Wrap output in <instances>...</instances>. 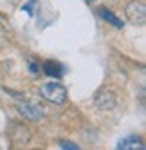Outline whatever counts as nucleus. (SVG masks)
Segmentation results:
<instances>
[{
  "label": "nucleus",
  "mask_w": 146,
  "mask_h": 150,
  "mask_svg": "<svg viewBox=\"0 0 146 150\" xmlns=\"http://www.w3.org/2000/svg\"><path fill=\"white\" fill-rule=\"evenodd\" d=\"M40 96L49 103L61 105L67 100V89L58 81H47L40 87Z\"/></svg>",
  "instance_id": "1"
},
{
  "label": "nucleus",
  "mask_w": 146,
  "mask_h": 150,
  "mask_svg": "<svg viewBox=\"0 0 146 150\" xmlns=\"http://www.w3.org/2000/svg\"><path fill=\"white\" fill-rule=\"evenodd\" d=\"M126 18L132 24H144L146 20V7L139 0H132L126 6Z\"/></svg>",
  "instance_id": "2"
},
{
  "label": "nucleus",
  "mask_w": 146,
  "mask_h": 150,
  "mask_svg": "<svg viewBox=\"0 0 146 150\" xmlns=\"http://www.w3.org/2000/svg\"><path fill=\"white\" fill-rule=\"evenodd\" d=\"M94 103L99 110H114L117 107V96L110 91H101L94 98Z\"/></svg>",
  "instance_id": "3"
},
{
  "label": "nucleus",
  "mask_w": 146,
  "mask_h": 150,
  "mask_svg": "<svg viewBox=\"0 0 146 150\" xmlns=\"http://www.w3.org/2000/svg\"><path fill=\"white\" fill-rule=\"evenodd\" d=\"M18 110L24 114V117H27L29 121H41L44 120V112H41V109L38 105L31 103V101H20L18 103Z\"/></svg>",
  "instance_id": "4"
},
{
  "label": "nucleus",
  "mask_w": 146,
  "mask_h": 150,
  "mask_svg": "<svg viewBox=\"0 0 146 150\" xmlns=\"http://www.w3.org/2000/svg\"><path fill=\"white\" fill-rule=\"evenodd\" d=\"M142 146L144 145H142L141 136H135V134L126 136L124 139H121V141L117 143V148L119 150H135V148H142Z\"/></svg>",
  "instance_id": "5"
},
{
  "label": "nucleus",
  "mask_w": 146,
  "mask_h": 150,
  "mask_svg": "<svg viewBox=\"0 0 146 150\" xmlns=\"http://www.w3.org/2000/svg\"><path fill=\"white\" fill-rule=\"evenodd\" d=\"M98 15H99L103 20H107V22H110L112 25H116V27H123V22H121V20H119L116 15H114L112 11H110V9H107V7H101L99 11H98Z\"/></svg>",
  "instance_id": "6"
},
{
  "label": "nucleus",
  "mask_w": 146,
  "mask_h": 150,
  "mask_svg": "<svg viewBox=\"0 0 146 150\" xmlns=\"http://www.w3.org/2000/svg\"><path fill=\"white\" fill-rule=\"evenodd\" d=\"M45 72L49 74V76H53V78H60L61 76L60 63H56V62H45Z\"/></svg>",
  "instance_id": "7"
},
{
  "label": "nucleus",
  "mask_w": 146,
  "mask_h": 150,
  "mask_svg": "<svg viewBox=\"0 0 146 150\" xmlns=\"http://www.w3.org/2000/svg\"><path fill=\"white\" fill-rule=\"evenodd\" d=\"M60 146H63V148H72V150H78V148H79L76 143H70V141H60Z\"/></svg>",
  "instance_id": "8"
},
{
  "label": "nucleus",
  "mask_w": 146,
  "mask_h": 150,
  "mask_svg": "<svg viewBox=\"0 0 146 150\" xmlns=\"http://www.w3.org/2000/svg\"><path fill=\"white\" fill-rule=\"evenodd\" d=\"M87 2H96V0H87Z\"/></svg>",
  "instance_id": "9"
}]
</instances>
